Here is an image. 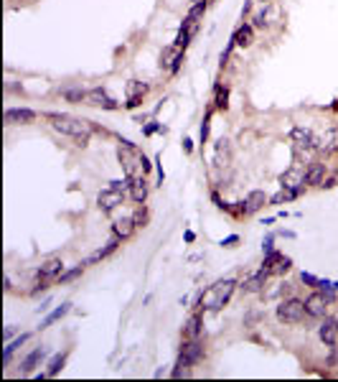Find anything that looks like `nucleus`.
Returning a JSON list of instances; mask_svg holds the SVG:
<instances>
[{"mask_svg": "<svg viewBox=\"0 0 338 382\" xmlns=\"http://www.w3.org/2000/svg\"><path fill=\"white\" fill-rule=\"evenodd\" d=\"M125 202V191H120V189H104L99 196H97V204H99V209L102 212H112L115 207H120Z\"/></svg>", "mask_w": 338, "mask_h": 382, "instance_id": "10", "label": "nucleus"}, {"mask_svg": "<svg viewBox=\"0 0 338 382\" xmlns=\"http://www.w3.org/2000/svg\"><path fill=\"white\" fill-rule=\"evenodd\" d=\"M117 247H120V237H112V239H110V242H107L104 247H99V250H97V252H94V255H92V257H89L87 263H97V260H102V257L112 255V252H115Z\"/></svg>", "mask_w": 338, "mask_h": 382, "instance_id": "23", "label": "nucleus"}, {"mask_svg": "<svg viewBox=\"0 0 338 382\" xmlns=\"http://www.w3.org/2000/svg\"><path fill=\"white\" fill-rule=\"evenodd\" d=\"M203 357V347L196 341V339H191L188 344H183V349H181V357H178V365H176V370L171 372L173 377H181L188 367H194V365H199Z\"/></svg>", "mask_w": 338, "mask_h": 382, "instance_id": "4", "label": "nucleus"}, {"mask_svg": "<svg viewBox=\"0 0 338 382\" xmlns=\"http://www.w3.org/2000/svg\"><path fill=\"white\" fill-rule=\"evenodd\" d=\"M336 288H338V283H336Z\"/></svg>", "mask_w": 338, "mask_h": 382, "instance_id": "42", "label": "nucleus"}, {"mask_svg": "<svg viewBox=\"0 0 338 382\" xmlns=\"http://www.w3.org/2000/svg\"><path fill=\"white\" fill-rule=\"evenodd\" d=\"M305 316H308V308L298 298H287L277 306V318L282 324H300V321H305Z\"/></svg>", "mask_w": 338, "mask_h": 382, "instance_id": "5", "label": "nucleus"}, {"mask_svg": "<svg viewBox=\"0 0 338 382\" xmlns=\"http://www.w3.org/2000/svg\"><path fill=\"white\" fill-rule=\"evenodd\" d=\"M265 202H267V194L265 191H252L249 196H247V207H244V212L247 214H255V212H260L262 207H265Z\"/></svg>", "mask_w": 338, "mask_h": 382, "instance_id": "18", "label": "nucleus"}, {"mask_svg": "<svg viewBox=\"0 0 338 382\" xmlns=\"http://www.w3.org/2000/svg\"><path fill=\"white\" fill-rule=\"evenodd\" d=\"M226 99H229V89L226 87H216V102H214L216 110H226V105H229Z\"/></svg>", "mask_w": 338, "mask_h": 382, "instance_id": "27", "label": "nucleus"}, {"mask_svg": "<svg viewBox=\"0 0 338 382\" xmlns=\"http://www.w3.org/2000/svg\"><path fill=\"white\" fill-rule=\"evenodd\" d=\"M231 41H234L237 46H249V44L255 41V28H252V26H239L237 33L231 36Z\"/></svg>", "mask_w": 338, "mask_h": 382, "instance_id": "20", "label": "nucleus"}, {"mask_svg": "<svg viewBox=\"0 0 338 382\" xmlns=\"http://www.w3.org/2000/svg\"><path fill=\"white\" fill-rule=\"evenodd\" d=\"M208 128H211V112L203 115V123H201V143L208 140Z\"/></svg>", "mask_w": 338, "mask_h": 382, "instance_id": "31", "label": "nucleus"}, {"mask_svg": "<svg viewBox=\"0 0 338 382\" xmlns=\"http://www.w3.org/2000/svg\"><path fill=\"white\" fill-rule=\"evenodd\" d=\"M140 102H142V99H128V102H125V107H128V110H135Z\"/></svg>", "mask_w": 338, "mask_h": 382, "instance_id": "38", "label": "nucleus"}, {"mask_svg": "<svg viewBox=\"0 0 338 382\" xmlns=\"http://www.w3.org/2000/svg\"><path fill=\"white\" fill-rule=\"evenodd\" d=\"M234 288H237V280H231V278H226V280H219V283H214L206 293L201 296V311H221L224 306L229 304V298H231V293H234Z\"/></svg>", "mask_w": 338, "mask_h": 382, "instance_id": "3", "label": "nucleus"}, {"mask_svg": "<svg viewBox=\"0 0 338 382\" xmlns=\"http://www.w3.org/2000/svg\"><path fill=\"white\" fill-rule=\"evenodd\" d=\"M290 138H292V143H295L298 148H313V146H315L313 133H310V130H305V128H295V130L290 133Z\"/></svg>", "mask_w": 338, "mask_h": 382, "instance_id": "16", "label": "nucleus"}, {"mask_svg": "<svg viewBox=\"0 0 338 382\" xmlns=\"http://www.w3.org/2000/svg\"><path fill=\"white\" fill-rule=\"evenodd\" d=\"M318 334H321V341H323L326 347H333V344H336V339H338V321L326 318V321L321 324Z\"/></svg>", "mask_w": 338, "mask_h": 382, "instance_id": "13", "label": "nucleus"}, {"mask_svg": "<svg viewBox=\"0 0 338 382\" xmlns=\"http://www.w3.org/2000/svg\"><path fill=\"white\" fill-rule=\"evenodd\" d=\"M26 341H28V334H20L15 341H10V344L3 349V362L8 365V362H10V357H13V352H15V349H20V344H26Z\"/></svg>", "mask_w": 338, "mask_h": 382, "instance_id": "25", "label": "nucleus"}, {"mask_svg": "<svg viewBox=\"0 0 338 382\" xmlns=\"http://www.w3.org/2000/svg\"><path fill=\"white\" fill-rule=\"evenodd\" d=\"M295 196H298L295 191H287V189H282V191H277V194L272 196L270 202H272V204H282V202H290V199H295Z\"/></svg>", "mask_w": 338, "mask_h": 382, "instance_id": "30", "label": "nucleus"}, {"mask_svg": "<svg viewBox=\"0 0 338 382\" xmlns=\"http://www.w3.org/2000/svg\"><path fill=\"white\" fill-rule=\"evenodd\" d=\"M326 146H328L331 151H338V128H333V130L326 135Z\"/></svg>", "mask_w": 338, "mask_h": 382, "instance_id": "32", "label": "nucleus"}, {"mask_svg": "<svg viewBox=\"0 0 338 382\" xmlns=\"http://www.w3.org/2000/svg\"><path fill=\"white\" fill-rule=\"evenodd\" d=\"M13 334H15V329H13V326H5V331H3V339H10Z\"/></svg>", "mask_w": 338, "mask_h": 382, "instance_id": "39", "label": "nucleus"}, {"mask_svg": "<svg viewBox=\"0 0 338 382\" xmlns=\"http://www.w3.org/2000/svg\"><path fill=\"white\" fill-rule=\"evenodd\" d=\"M3 117H5V125H28L36 120V112L28 107H8Z\"/></svg>", "mask_w": 338, "mask_h": 382, "instance_id": "9", "label": "nucleus"}, {"mask_svg": "<svg viewBox=\"0 0 338 382\" xmlns=\"http://www.w3.org/2000/svg\"><path fill=\"white\" fill-rule=\"evenodd\" d=\"M145 92H147V84H142V82H130L128 84V99H142Z\"/></svg>", "mask_w": 338, "mask_h": 382, "instance_id": "26", "label": "nucleus"}, {"mask_svg": "<svg viewBox=\"0 0 338 382\" xmlns=\"http://www.w3.org/2000/svg\"><path fill=\"white\" fill-rule=\"evenodd\" d=\"M237 242H239V237H237V234H229V237H224V239H221V245H224V247H234Z\"/></svg>", "mask_w": 338, "mask_h": 382, "instance_id": "35", "label": "nucleus"}, {"mask_svg": "<svg viewBox=\"0 0 338 382\" xmlns=\"http://www.w3.org/2000/svg\"><path fill=\"white\" fill-rule=\"evenodd\" d=\"M130 196H133V202L137 204H142L145 199H147V184H145V176H135V178H130Z\"/></svg>", "mask_w": 338, "mask_h": 382, "instance_id": "14", "label": "nucleus"}, {"mask_svg": "<svg viewBox=\"0 0 338 382\" xmlns=\"http://www.w3.org/2000/svg\"><path fill=\"white\" fill-rule=\"evenodd\" d=\"M300 280H303V283H308V286H315V288H318V283H321V278H315V275H310V273H303V275H300Z\"/></svg>", "mask_w": 338, "mask_h": 382, "instance_id": "34", "label": "nucleus"}, {"mask_svg": "<svg viewBox=\"0 0 338 382\" xmlns=\"http://www.w3.org/2000/svg\"><path fill=\"white\" fill-rule=\"evenodd\" d=\"M112 232H115V237H120V239H128L133 232H135V219H117L115 225H112Z\"/></svg>", "mask_w": 338, "mask_h": 382, "instance_id": "19", "label": "nucleus"}, {"mask_svg": "<svg viewBox=\"0 0 338 382\" xmlns=\"http://www.w3.org/2000/svg\"><path fill=\"white\" fill-rule=\"evenodd\" d=\"M49 120H51L54 130H59V133H64V135H71L79 146H87V143H89V138H92V125H89L87 120H81V117H74V115H56V112H51V115H49Z\"/></svg>", "mask_w": 338, "mask_h": 382, "instance_id": "1", "label": "nucleus"}, {"mask_svg": "<svg viewBox=\"0 0 338 382\" xmlns=\"http://www.w3.org/2000/svg\"><path fill=\"white\" fill-rule=\"evenodd\" d=\"M84 105H94V107H107V110H117L120 105L102 89V87H94L84 94Z\"/></svg>", "mask_w": 338, "mask_h": 382, "instance_id": "8", "label": "nucleus"}, {"mask_svg": "<svg viewBox=\"0 0 338 382\" xmlns=\"http://www.w3.org/2000/svg\"><path fill=\"white\" fill-rule=\"evenodd\" d=\"M158 128H160L158 123H150V125H145V135H153V133H155Z\"/></svg>", "mask_w": 338, "mask_h": 382, "instance_id": "36", "label": "nucleus"}, {"mask_svg": "<svg viewBox=\"0 0 338 382\" xmlns=\"http://www.w3.org/2000/svg\"><path fill=\"white\" fill-rule=\"evenodd\" d=\"M199 331H201V313L191 316V321H188V329H186V334H188L191 339H196V336H199Z\"/></svg>", "mask_w": 338, "mask_h": 382, "instance_id": "28", "label": "nucleus"}, {"mask_svg": "<svg viewBox=\"0 0 338 382\" xmlns=\"http://www.w3.org/2000/svg\"><path fill=\"white\" fill-rule=\"evenodd\" d=\"M84 265H87V263H81V265H76V268H71V270H67V273H61V275H59V283H69V280H74L76 275H81V270H84Z\"/></svg>", "mask_w": 338, "mask_h": 382, "instance_id": "29", "label": "nucleus"}, {"mask_svg": "<svg viewBox=\"0 0 338 382\" xmlns=\"http://www.w3.org/2000/svg\"><path fill=\"white\" fill-rule=\"evenodd\" d=\"M303 184H305V173H303L298 166L287 168V171L280 176V186L287 189V191H295L298 196H300V191H303Z\"/></svg>", "mask_w": 338, "mask_h": 382, "instance_id": "6", "label": "nucleus"}, {"mask_svg": "<svg viewBox=\"0 0 338 382\" xmlns=\"http://www.w3.org/2000/svg\"><path fill=\"white\" fill-rule=\"evenodd\" d=\"M272 242H274V237H267V239H265V245H262L265 255H267V252H272Z\"/></svg>", "mask_w": 338, "mask_h": 382, "instance_id": "37", "label": "nucleus"}, {"mask_svg": "<svg viewBox=\"0 0 338 382\" xmlns=\"http://www.w3.org/2000/svg\"><path fill=\"white\" fill-rule=\"evenodd\" d=\"M323 178H326V163H313L305 171V184L308 186H323Z\"/></svg>", "mask_w": 338, "mask_h": 382, "instance_id": "15", "label": "nucleus"}, {"mask_svg": "<svg viewBox=\"0 0 338 382\" xmlns=\"http://www.w3.org/2000/svg\"><path fill=\"white\" fill-rule=\"evenodd\" d=\"M117 158H120V166L125 168L128 178H135V176H145L150 171V163L145 158V153L137 148L135 143L130 140H122L117 146Z\"/></svg>", "mask_w": 338, "mask_h": 382, "instance_id": "2", "label": "nucleus"}, {"mask_svg": "<svg viewBox=\"0 0 338 382\" xmlns=\"http://www.w3.org/2000/svg\"><path fill=\"white\" fill-rule=\"evenodd\" d=\"M69 311H71V304H61V306H59V308H54V311H51V313H49V316H46V318L41 321V329H49L51 324H56V321H61V318L67 316Z\"/></svg>", "mask_w": 338, "mask_h": 382, "instance_id": "22", "label": "nucleus"}, {"mask_svg": "<svg viewBox=\"0 0 338 382\" xmlns=\"http://www.w3.org/2000/svg\"><path fill=\"white\" fill-rule=\"evenodd\" d=\"M265 3H267V0H265Z\"/></svg>", "mask_w": 338, "mask_h": 382, "instance_id": "43", "label": "nucleus"}, {"mask_svg": "<svg viewBox=\"0 0 338 382\" xmlns=\"http://www.w3.org/2000/svg\"><path fill=\"white\" fill-rule=\"evenodd\" d=\"M64 362H67V352H59V354H54V357H51V362H49V370H46V377H56V375L61 372V367H64Z\"/></svg>", "mask_w": 338, "mask_h": 382, "instance_id": "24", "label": "nucleus"}, {"mask_svg": "<svg viewBox=\"0 0 338 382\" xmlns=\"http://www.w3.org/2000/svg\"><path fill=\"white\" fill-rule=\"evenodd\" d=\"M61 273H64V263H61L59 257H51V260H46V263L38 268V278H41V280H59Z\"/></svg>", "mask_w": 338, "mask_h": 382, "instance_id": "12", "label": "nucleus"}, {"mask_svg": "<svg viewBox=\"0 0 338 382\" xmlns=\"http://www.w3.org/2000/svg\"><path fill=\"white\" fill-rule=\"evenodd\" d=\"M194 239H196V234H194V232L188 229V232H186V242H194Z\"/></svg>", "mask_w": 338, "mask_h": 382, "instance_id": "40", "label": "nucleus"}, {"mask_svg": "<svg viewBox=\"0 0 338 382\" xmlns=\"http://www.w3.org/2000/svg\"><path fill=\"white\" fill-rule=\"evenodd\" d=\"M267 275H270L267 270H260V273H257V275H252V278H249L242 288H244L247 293H260V291H262V286H265V280H267Z\"/></svg>", "mask_w": 338, "mask_h": 382, "instance_id": "21", "label": "nucleus"}, {"mask_svg": "<svg viewBox=\"0 0 338 382\" xmlns=\"http://www.w3.org/2000/svg\"><path fill=\"white\" fill-rule=\"evenodd\" d=\"M290 268H292V260H290L287 255L274 252V250L265 255V268H262V270H267L270 275H272V273H287Z\"/></svg>", "mask_w": 338, "mask_h": 382, "instance_id": "7", "label": "nucleus"}, {"mask_svg": "<svg viewBox=\"0 0 338 382\" xmlns=\"http://www.w3.org/2000/svg\"><path fill=\"white\" fill-rule=\"evenodd\" d=\"M328 293H313L308 301H305V308H308V316H315V318H323L326 311H328Z\"/></svg>", "mask_w": 338, "mask_h": 382, "instance_id": "11", "label": "nucleus"}, {"mask_svg": "<svg viewBox=\"0 0 338 382\" xmlns=\"http://www.w3.org/2000/svg\"><path fill=\"white\" fill-rule=\"evenodd\" d=\"M64 94H67V99H71V102H81L87 92H81V89H69V92H64Z\"/></svg>", "mask_w": 338, "mask_h": 382, "instance_id": "33", "label": "nucleus"}, {"mask_svg": "<svg viewBox=\"0 0 338 382\" xmlns=\"http://www.w3.org/2000/svg\"><path fill=\"white\" fill-rule=\"evenodd\" d=\"M194 3H203V0H194Z\"/></svg>", "mask_w": 338, "mask_h": 382, "instance_id": "41", "label": "nucleus"}, {"mask_svg": "<svg viewBox=\"0 0 338 382\" xmlns=\"http://www.w3.org/2000/svg\"><path fill=\"white\" fill-rule=\"evenodd\" d=\"M44 357H46V349H44V347L33 349V352H31V354H28V357L20 362V372H23V375H31V372H33V367H36V365H38Z\"/></svg>", "mask_w": 338, "mask_h": 382, "instance_id": "17", "label": "nucleus"}]
</instances>
